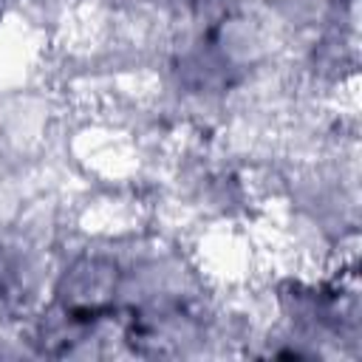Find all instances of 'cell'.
Returning a JSON list of instances; mask_svg holds the SVG:
<instances>
[{"label":"cell","mask_w":362,"mask_h":362,"mask_svg":"<svg viewBox=\"0 0 362 362\" xmlns=\"http://www.w3.org/2000/svg\"><path fill=\"white\" fill-rule=\"evenodd\" d=\"M119 286H122L119 266L107 257L88 255L74 260L65 269L57 286V303L68 320H74L76 325H85L105 317L113 308Z\"/></svg>","instance_id":"cell-1"},{"label":"cell","mask_w":362,"mask_h":362,"mask_svg":"<svg viewBox=\"0 0 362 362\" xmlns=\"http://www.w3.org/2000/svg\"><path fill=\"white\" fill-rule=\"evenodd\" d=\"M178 3H184V6H195V3H204V0H178Z\"/></svg>","instance_id":"cell-2"}]
</instances>
